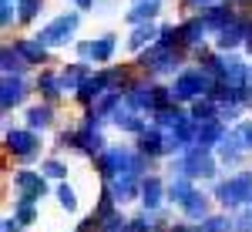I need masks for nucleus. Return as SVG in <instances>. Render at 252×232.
Instances as JSON below:
<instances>
[{"label":"nucleus","instance_id":"f3484780","mask_svg":"<svg viewBox=\"0 0 252 232\" xmlns=\"http://www.w3.org/2000/svg\"><path fill=\"white\" fill-rule=\"evenodd\" d=\"M222 145H232L239 152H252V121H239L232 132H225Z\"/></svg>","mask_w":252,"mask_h":232},{"label":"nucleus","instance_id":"ddd939ff","mask_svg":"<svg viewBox=\"0 0 252 232\" xmlns=\"http://www.w3.org/2000/svg\"><path fill=\"white\" fill-rule=\"evenodd\" d=\"M138 152L155 158V155H165V132L161 128H145L138 135Z\"/></svg>","mask_w":252,"mask_h":232},{"label":"nucleus","instance_id":"f257e3e1","mask_svg":"<svg viewBox=\"0 0 252 232\" xmlns=\"http://www.w3.org/2000/svg\"><path fill=\"white\" fill-rule=\"evenodd\" d=\"M172 172H175V178H212V175H215L212 148L192 145L189 152H182L178 162H172Z\"/></svg>","mask_w":252,"mask_h":232},{"label":"nucleus","instance_id":"aec40b11","mask_svg":"<svg viewBox=\"0 0 252 232\" xmlns=\"http://www.w3.org/2000/svg\"><path fill=\"white\" fill-rule=\"evenodd\" d=\"M158 10H161V3H131V10L125 14V20L131 27H141V24H152L158 17Z\"/></svg>","mask_w":252,"mask_h":232},{"label":"nucleus","instance_id":"58836bf2","mask_svg":"<svg viewBox=\"0 0 252 232\" xmlns=\"http://www.w3.org/2000/svg\"><path fill=\"white\" fill-rule=\"evenodd\" d=\"M131 3H161V0H131Z\"/></svg>","mask_w":252,"mask_h":232},{"label":"nucleus","instance_id":"39448f33","mask_svg":"<svg viewBox=\"0 0 252 232\" xmlns=\"http://www.w3.org/2000/svg\"><path fill=\"white\" fill-rule=\"evenodd\" d=\"M141 67L152 71V74H175V67H178V51L161 47V44H152V47L141 54Z\"/></svg>","mask_w":252,"mask_h":232},{"label":"nucleus","instance_id":"9b49d317","mask_svg":"<svg viewBox=\"0 0 252 232\" xmlns=\"http://www.w3.org/2000/svg\"><path fill=\"white\" fill-rule=\"evenodd\" d=\"M198 17H202V24H205L209 34H222V31L235 20V14L225 7V3H215V7H209V10H202Z\"/></svg>","mask_w":252,"mask_h":232},{"label":"nucleus","instance_id":"7ed1b4c3","mask_svg":"<svg viewBox=\"0 0 252 232\" xmlns=\"http://www.w3.org/2000/svg\"><path fill=\"white\" fill-rule=\"evenodd\" d=\"M14 189H17V202H40L47 195V182H44V172H31V168H20L14 172Z\"/></svg>","mask_w":252,"mask_h":232},{"label":"nucleus","instance_id":"1a4fd4ad","mask_svg":"<svg viewBox=\"0 0 252 232\" xmlns=\"http://www.w3.org/2000/svg\"><path fill=\"white\" fill-rule=\"evenodd\" d=\"M215 199H219L225 209H239V205H246V189H242V178H239V175H232V178L219 182V185H215Z\"/></svg>","mask_w":252,"mask_h":232},{"label":"nucleus","instance_id":"4be33fe9","mask_svg":"<svg viewBox=\"0 0 252 232\" xmlns=\"http://www.w3.org/2000/svg\"><path fill=\"white\" fill-rule=\"evenodd\" d=\"M111 54H115V34H101L91 40V61L94 64H108Z\"/></svg>","mask_w":252,"mask_h":232},{"label":"nucleus","instance_id":"6ab92c4d","mask_svg":"<svg viewBox=\"0 0 252 232\" xmlns=\"http://www.w3.org/2000/svg\"><path fill=\"white\" fill-rule=\"evenodd\" d=\"M178 31H182V47H198L202 37L209 34L202 17H192V20H185V24H178Z\"/></svg>","mask_w":252,"mask_h":232},{"label":"nucleus","instance_id":"393cba45","mask_svg":"<svg viewBox=\"0 0 252 232\" xmlns=\"http://www.w3.org/2000/svg\"><path fill=\"white\" fill-rule=\"evenodd\" d=\"M37 88H40V95L47 98V101H54V98H61V95H64L61 74H51V71H44V74L37 77Z\"/></svg>","mask_w":252,"mask_h":232},{"label":"nucleus","instance_id":"a878e982","mask_svg":"<svg viewBox=\"0 0 252 232\" xmlns=\"http://www.w3.org/2000/svg\"><path fill=\"white\" fill-rule=\"evenodd\" d=\"M192 192H195L192 178H175L172 185H168V202H178V205H185Z\"/></svg>","mask_w":252,"mask_h":232},{"label":"nucleus","instance_id":"c9c22d12","mask_svg":"<svg viewBox=\"0 0 252 232\" xmlns=\"http://www.w3.org/2000/svg\"><path fill=\"white\" fill-rule=\"evenodd\" d=\"M168 232H198V226H189V222H178V226H172Z\"/></svg>","mask_w":252,"mask_h":232},{"label":"nucleus","instance_id":"a211bd4d","mask_svg":"<svg viewBox=\"0 0 252 232\" xmlns=\"http://www.w3.org/2000/svg\"><path fill=\"white\" fill-rule=\"evenodd\" d=\"M158 31L155 24H141V27H135L131 31V37H128V47L131 51H145V47H152V44H158Z\"/></svg>","mask_w":252,"mask_h":232},{"label":"nucleus","instance_id":"4468645a","mask_svg":"<svg viewBox=\"0 0 252 232\" xmlns=\"http://www.w3.org/2000/svg\"><path fill=\"white\" fill-rule=\"evenodd\" d=\"M0 67H3V74L24 77V71H27L31 64L24 61V54L17 51V44H3V51H0Z\"/></svg>","mask_w":252,"mask_h":232},{"label":"nucleus","instance_id":"f03ea898","mask_svg":"<svg viewBox=\"0 0 252 232\" xmlns=\"http://www.w3.org/2000/svg\"><path fill=\"white\" fill-rule=\"evenodd\" d=\"M78 24H81V14H61L54 17L47 27H40L37 40L51 51V47H64V44H71L74 34H78Z\"/></svg>","mask_w":252,"mask_h":232},{"label":"nucleus","instance_id":"72a5a7b5","mask_svg":"<svg viewBox=\"0 0 252 232\" xmlns=\"http://www.w3.org/2000/svg\"><path fill=\"white\" fill-rule=\"evenodd\" d=\"M24 229V222H20L17 215H7V219H3V232H20Z\"/></svg>","mask_w":252,"mask_h":232},{"label":"nucleus","instance_id":"2eb2a0df","mask_svg":"<svg viewBox=\"0 0 252 232\" xmlns=\"http://www.w3.org/2000/svg\"><path fill=\"white\" fill-rule=\"evenodd\" d=\"M111 121H115L121 132H135V135H141L145 132V121H141V111H135L131 104H121L115 115H111Z\"/></svg>","mask_w":252,"mask_h":232},{"label":"nucleus","instance_id":"dca6fc26","mask_svg":"<svg viewBox=\"0 0 252 232\" xmlns=\"http://www.w3.org/2000/svg\"><path fill=\"white\" fill-rule=\"evenodd\" d=\"M161 199H165V189H161V178H145L141 182V205H145V212H158V205H161Z\"/></svg>","mask_w":252,"mask_h":232},{"label":"nucleus","instance_id":"c85d7f7f","mask_svg":"<svg viewBox=\"0 0 252 232\" xmlns=\"http://www.w3.org/2000/svg\"><path fill=\"white\" fill-rule=\"evenodd\" d=\"M44 7V0H17V10H20V20H34L37 10Z\"/></svg>","mask_w":252,"mask_h":232},{"label":"nucleus","instance_id":"7c9ffc66","mask_svg":"<svg viewBox=\"0 0 252 232\" xmlns=\"http://www.w3.org/2000/svg\"><path fill=\"white\" fill-rule=\"evenodd\" d=\"M14 215H17V219L24 222V226H31V222L37 219V212H34V205H31V202H17V209H14Z\"/></svg>","mask_w":252,"mask_h":232},{"label":"nucleus","instance_id":"f8f14e48","mask_svg":"<svg viewBox=\"0 0 252 232\" xmlns=\"http://www.w3.org/2000/svg\"><path fill=\"white\" fill-rule=\"evenodd\" d=\"M141 182H145V178L121 175V178H115V182H108V189H111V195H115V202L121 205V202H131V199L141 195Z\"/></svg>","mask_w":252,"mask_h":232},{"label":"nucleus","instance_id":"c756f323","mask_svg":"<svg viewBox=\"0 0 252 232\" xmlns=\"http://www.w3.org/2000/svg\"><path fill=\"white\" fill-rule=\"evenodd\" d=\"M40 172L47 175V178H64V175H67V165L58 162V158H47V162L40 165Z\"/></svg>","mask_w":252,"mask_h":232},{"label":"nucleus","instance_id":"b1692460","mask_svg":"<svg viewBox=\"0 0 252 232\" xmlns=\"http://www.w3.org/2000/svg\"><path fill=\"white\" fill-rule=\"evenodd\" d=\"M17 51L24 54L27 64H44V61H47V47H44L37 37L34 40H17Z\"/></svg>","mask_w":252,"mask_h":232},{"label":"nucleus","instance_id":"2f4dec72","mask_svg":"<svg viewBox=\"0 0 252 232\" xmlns=\"http://www.w3.org/2000/svg\"><path fill=\"white\" fill-rule=\"evenodd\" d=\"M14 10H17V3H3V0H0V24H3V27H10V20L20 17Z\"/></svg>","mask_w":252,"mask_h":232},{"label":"nucleus","instance_id":"5701e85b","mask_svg":"<svg viewBox=\"0 0 252 232\" xmlns=\"http://www.w3.org/2000/svg\"><path fill=\"white\" fill-rule=\"evenodd\" d=\"M182 212L189 215V219H195V222H202V219H209V195H202V192H192V195H189V202L182 205Z\"/></svg>","mask_w":252,"mask_h":232},{"label":"nucleus","instance_id":"e433bc0d","mask_svg":"<svg viewBox=\"0 0 252 232\" xmlns=\"http://www.w3.org/2000/svg\"><path fill=\"white\" fill-rule=\"evenodd\" d=\"M189 3H192V7H202V10H209V7H215L219 0H189Z\"/></svg>","mask_w":252,"mask_h":232},{"label":"nucleus","instance_id":"6e6552de","mask_svg":"<svg viewBox=\"0 0 252 232\" xmlns=\"http://www.w3.org/2000/svg\"><path fill=\"white\" fill-rule=\"evenodd\" d=\"M252 34V20L246 17H235L219 37H215V44H219V51H232V47H239V44H246Z\"/></svg>","mask_w":252,"mask_h":232},{"label":"nucleus","instance_id":"bb28decb","mask_svg":"<svg viewBox=\"0 0 252 232\" xmlns=\"http://www.w3.org/2000/svg\"><path fill=\"white\" fill-rule=\"evenodd\" d=\"M198 232H235V222L229 215H209L198 222Z\"/></svg>","mask_w":252,"mask_h":232},{"label":"nucleus","instance_id":"473e14b6","mask_svg":"<svg viewBox=\"0 0 252 232\" xmlns=\"http://www.w3.org/2000/svg\"><path fill=\"white\" fill-rule=\"evenodd\" d=\"M242 178V189H246V205H252V172H239Z\"/></svg>","mask_w":252,"mask_h":232},{"label":"nucleus","instance_id":"20e7f679","mask_svg":"<svg viewBox=\"0 0 252 232\" xmlns=\"http://www.w3.org/2000/svg\"><path fill=\"white\" fill-rule=\"evenodd\" d=\"M115 77H118V74H111V71H97V74H91V77H88V81L78 88V101H81V104H91V108H94V104H97L104 95H108V91H118V88H115Z\"/></svg>","mask_w":252,"mask_h":232},{"label":"nucleus","instance_id":"9d476101","mask_svg":"<svg viewBox=\"0 0 252 232\" xmlns=\"http://www.w3.org/2000/svg\"><path fill=\"white\" fill-rule=\"evenodd\" d=\"M24 98H27V84H24V77L3 74V88H0V104H3V111L17 108Z\"/></svg>","mask_w":252,"mask_h":232},{"label":"nucleus","instance_id":"f704fd0d","mask_svg":"<svg viewBox=\"0 0 252 232\" xmlns=\"http://www.w3.org/2000/svg\"><path fill=\"white\" fill-rule=\"evenodd\" d=\"M78 54H81V61L91 58V40H81V44H78Z\"/></svg>","mask_w":252,"mask_h":232},{"label":"nucleus","instance_id":"423d86ee","mask_svg":"<svg viewBox=\"0 0 252 232\" xmlns=\"http://www.w3.org/2000/svg\"><path fill=\"white\" fill-rule=\"evenodd\" d=\"M3 141H7V152H14L17 158H34L40 152V138L31 128H10L3 135Z\"/></svg>","mask_w":252,"mask_h":232},{"label":"nucleus","instance_id":"4c0bfd02","mask_svg":"<svg viewBox=\"0 0 252 232\" xmlns=\"http://www.w3.org/2000/svg\"><path fill=\"white\" fill-rule=\"evenodd\" d=\"M74 3H78L81 10H91V3H94V0H74Z\"/></svg>","mask_w":252,"mask_h":232},{"label":"nucleus","instance_id":"0eeeda50","mask_svg":"<svg viewBox=\"0 0 252 232\" xmlns=\"http://www.w3.org/2000/svg\"><path fill=\"white\" fill-rule=\"evenodd\" d=\"M125 104H131L135 111H158V84H131L128 95H125Z\"/></svg>","mask_w":252,"mask_h":232},{"label":"nucleus","instance_id":"412c9836","mask_svg":"<svg viewBox=\"0 0 252 232\" xmlns=\"http://www.w3.org/2000/svg\"><path fill=\"white\" fill-rule=\"evenodd\" d=\"M51 121H54L51 104H34V108H27V128H31V132H44V128H51Z\"/></svg>","mask_w":252,"mask_h":232},{"label":"nucleus","instance_id":"cd10ccee","mask_svg":"<svg viewBox=\"0 0 252 232\" xmlns=\"http://www.w3.org/2000/svg\"><path fill=\"white\" fill-rule=\"evenodd\" d=\"M58 205H61V209H67V212L78 209V195H74L71 185H58Z\"/></svg>","mask_w":252,"mask_h":232}]
</instances>
